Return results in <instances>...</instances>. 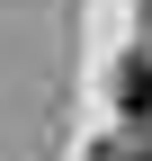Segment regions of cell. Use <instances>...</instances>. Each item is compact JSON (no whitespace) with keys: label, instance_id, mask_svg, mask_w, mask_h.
<instances>
[{"label":"cell","instance_id":"6da1fadb","mask_svg":"<svg viewBox=\"0 0 152 161\" xmlns=\"http://www.w3.org/2000/svg\"><path fill=\"white\" fill-rule=\"evenodd\" d=\"M117 116L125 125H152V54H125L117 63Z\"/></svg>","mask_w":152,"mask_h":161},{"label":"cell","instance_id":"7a4b0ae2","mask_svg":"<svg viewBox=\"0 0 152 161\" xmlns=\"http://www.w3.org/2000/svg\"><path fill=\"white\" fill-rule=\"evenodd\" d=\"M90 161H152V152H143V143H99Z\"/></svg>","mask_w":152,"mask_h":161}]
</instances>
